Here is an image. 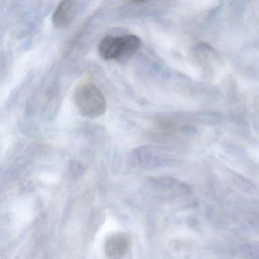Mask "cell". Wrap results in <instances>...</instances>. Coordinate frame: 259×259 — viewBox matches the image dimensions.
<instances>
[{"instance_id": "obj_3", "label": "cell", "mask_w": 259, "mask_h": 259, "mask_svg": "<svg viewBox=\"0 0 259 259\" xmlns=\"http://www.w3.org/2000/svg\"><path fill=\"white\" fill-rule=\"evenodd\" d=\"M131 244V236L128 233L124 232L112 233L106 239V255L109 258H122L128 254Z\"/></svg>"}, {"instance_id": "obj_1", "label": "cell", "mask_w": 259, "mask_h": 259, "mask_svg": "<svg viewBox=\"0 0 259 259\" xmlns=\"http://www.w3.org/2000/svg\"><path fill=\"white\" fill-rule=\"evenodd\" d=\"M73 99L77 108L85 117L96 119L106 113L105 98L101 90L92 83L78 86L74 92Z\"/></svg>"}, {"instance_id": "obj_2", "label": "cell", "mask_w": 259, "mask_h": 259, "mask_svg": "<svg viewBox=\"0 0 259 259\" xmlns=\"http://www.w3.org/2000/svg\"><path fill=\"white\" fill-rule=\"evenodd\" d=\"M141 40L135 35L107 37L100 43V55L106 60H119L133 55L141 48Z\"/></svg>"}, {"instance_id": "obj_4", "label": "cell", "mask_w": 259, "mask_h": 259, "mask_svg": "<svg viewBox=\"0 0 259 259\" xmlns=\"http://www.w3.org/2000/svg\"><path fill=\"white\" fill-rule=\"evenodd\" d=\"M77 10L76 0H63L59 4L53 16V22L57 28L70 24Z\"/></svg>"}, {"instance_id": "obj_5", "label": "cell", "mask_w": 259, "mask_h": 259, "mask_svg": "<svg viewBox=\"0 0 259 259\" xmlns=\"http://www.w3.org/2000/svg\"><path fill=\"white\" fill-rule=\"evenodd\" d=\"M70 170L74 176H77V177H78V176L81 175V174H83L84 169H83V166H81L80 163L74 161L71 163Z\"/></svg>"}, {"instance_id": "obj_6", "label": "cell", "mask_w": 259, "mask_h": 259, "mask_svg": "<svg viewBox=\"0 0 259 259\" xmlns=\"http://www.w3.org/2000/svg\"><path fill=\"white\" fill-rule=\"evenodd\" d=\"M134 1H138V2H143V1H148V0H134Z\"/></svg>"}]
</instances>
